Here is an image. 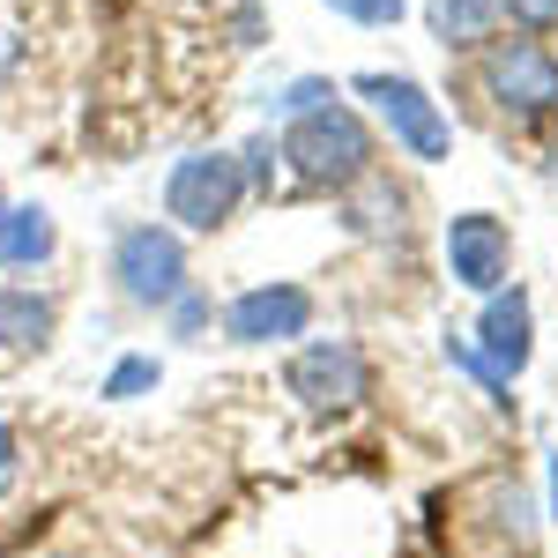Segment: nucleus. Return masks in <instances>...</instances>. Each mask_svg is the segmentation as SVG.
Listing matches in <instances>:
<instances>
[{"mask_svg":"<svg viewBox=\"0 0 558 558\" xmlns=\"http://www.w3.org/2000/svg\"><path fill=\"white\" fill-rule=\"evenodd\" d=\"M276 157H283L305 186H357V179L373 172V134H365V120L336 97V105H320V112L283 120V149H276Z\"/></svg>","mask_w":558,"mask_h":558,"instance_id":"f257e3e1","label":"nucleus"},{"mask_svg":"<svg viewBox=\"0 0 558 558\" xmlns=\"http://www.w3.org/2000/svg\"><path fill=\"white\" fill-rule=\"evenodd\" d=\"M112 283L128 305H172L186 291V239L172 223H120L112 239Z\"/></svg>","mask_w":558,"mask_h":558,"instance_id":"f03ea898","label":"nucleus"},{"mask_svg":"<svg viewBox=\"0 0 558 558\" xmlns=\"http://www.w3.org/2000/svg\"><path fill=\"white\" fill-rule=\"evenodd\" d=\"M239 202H246V172L231 149H194L165 172V216L186 231H223Z\"/></svg>","mask_w":558,"mask_h":558,"instance_id":"7ed1b4c3","label":"nucleus"},{"mask_svg":"<svg viewBox=\"0 0 558 558\" xmlns=\"http://www.w3.org/2000/svg\"><path fill=\"white\" fill-rule=\"evenodd\" d=\"M357 97L380 112L387 134H395L410 157L439 165V157L454 149V128H447V112L432 105V89H425V83H410V75H357Z\"/></svg>","mask_w":558,"mask_h":558,"instance_id":"20e7f679","label":"nucleus"},{"mask_svg":"<svg viewBox=\"0 0 558 558\" xmlns=\"http://www.w3.org/2000/svg\"><path fill=\"white\" fill-rule=\"evenodd\" d=\"M283 380H291V402H305V410H357L365 402V387H373V373H365V350L357 343H305L291 350V365H283Z\"/></svg>","mask_w":558,"mask_h":558,"instance_id":"39448f33","label":"nucleus"},{"mask_svg":"<svg viewBox=\"0 0 558 558\" xmlns=\"http://www.w3.org/2000/svg\"><path fill=\"white\" fill-rule=\"evenodd\" d=\"M484 89H492V105L499 112H514V120H544V112H558V60L544 52V45H492L484 52Z\"/></svg>","mask_w":558,"mask_h":558,"instance_id":"423d86ee","label":"nucleus"},{"mask_svg":"<svg viewBox=\"0 0 558 558\" xmlns=\"http://www.w3.org/2000/svg\"><path fill=\"white\" fill-rule=\"evenodd\" d=\"M305 320H313V291L305 283H254L223 305V336L231 343H299Z\"/></svg>","mask_w":558,"mask_h":558,"instance_id":"0eeeda50","label":"nucleus"},{"mask_svg":"<svg viewBox=\"0 0 558 558\" xmlns=\"http://www.w3.org/2000/svg\"><path fill=\"white\" fill-rule=\"evenodd\" d=\"M507 260H514V246H507V223H499V216L470 209V216L447 223V268H454L462 291L492 299V291L507 283Z\"/></svg>","mask_w":558,"mask_h":558,"instance_id":"6e6552de","label":"nucleus"},{"mask_svg":"<svg viewBox=\"0 0 558 558\" xmlns=\"http://www.w3.org/2000/svg\"><path fill=\"white\" fill-rule=\"evenodd\" d=\"M529 343H536V313H529V291H492L484 299V320H476V357L499 373V380H521L529 373Z\"/></svg>","mask_w":558,"mask_h":558,"instance_id":"1a4fd4ad","label":"nucleus"},{"mask_svg":"<svg viewBox=\"0 0 558 558\" xmlns=\"http://www.w3.org/2000/svg\"><path fill=\"white\" fill-rule=\"evenodd\" d=\"M52 328H60V305L31 291V283H0V350H15V357H38L52 343Z\"/></svg>","mask_w":558,"mask_h":558,"instance_id":"9d476101","label":"nucleus"},{"mask_svg":"<svg viewBox=\"0 0 558 558\" xmlns=\"http://www.w3.org/2000/svg\"><path fill=\"white\" fill-rule=\"evenodd\" d=\"M60 246V223L38 202H8L0 209V268H45Z\"/></svg>","mask_w":558,"mask_h":558,"instance_id":"9b49d317","label":"nucleus"},{"mask_svg":"<svg viewBox=\"0 0 558 558\" xmlns=\"http://www.w3.org/2000/svg\"><path fill=\"white\" fill-rule=\"evenodd\" d=\"M425 23L439 45H484L499 23V0H425Z\"/></svg>","mask_w":558,"mask_h":558,"instance_id":"f8f14e48","label":"nucleus"},{"mask_svg":"<svg viewBox=\"0 0 558 558\" xmlns=\"http://www.w3.org/2000/svg\"><path fill=\"white\" fill-rule=\"evenodd\" d=\"M350 194H357V202H350V223H357V231H395V223H387V216H402V194H395V186H387V179H357V186H350Z\"/></svg>","mask_w":558,"mask_h":558,"instance_id":"ddd939ff","label":"nucleus"},{"mask_svg":"<svg viewBox=\"0 0 558 558\" xmlns=\"http://www.w3.org/2000/svg\"><path fill=\"white\" fill-rule=\"evenodd\" d=\"M165 313H172V336H179V343H194V336L216 320V305H209V291H202V283H186V291H179Z\"/></svg>","mask_w":558,"mask_h":558,"instance_id":"4468645a","label":"nucleus"},{"mask_svg":"<svg viewBox=\"0 0 558 558\" xmlns=\"http://www.w3.org/2000/svg\"><path fill=\"white\" fill-rule=\"evenodd\" d=\"M149 387H157V357H120L112 380H105V402H134V395H149Z\"/></svg>","mask_w":558,"mask_h":558,"instance_id":"2eb2a0df","label":"nucleus"},{"mask_svg":"<svg viewBox=\"0 0 558 558\" xmlns=\"http://www.w3.org/2000/svg\"><path fill=\"white\" fill-rule=\"evenodd\" d=\"M320 105H336V83H320V75H305V83H291L283 97H276V112H283V120H299V112H320Z\"/></svg>","mask_w":558,"mask_h":558,"instance_id":"dca6fc26","label":"nucleus"},{"mask_svg":"<svg viewBox=\"0 0 558 558\" xmlns=\"http://www.w3.org/2000/svg\"><path fill=\"white\" fill-rule=\"evenodd\" d=\"M336 15H350V23H365V31H387V23H402V8L410 0H328Z\"/></svg>","mask_w":558,"mask_h":558,"instance_id":"f3484780","label":"nucleus"},{"mask_svg":"<svg viewBox=\"0 0 558 558\" xmlns=\"http://www.w3.org/2000/svg\"><path fill=\"white\" fill-rule=\"evenodd\" d=\"M447 357H454V365H462V373H470V380L484 387V395H492V402H499V395H507V380H499V373H492V365H484V357H476V343H462V336H447Z\"/></svg>","mask_w":558,"mask_h":558,"instance_id":"a211bd4d","label":"nucleus"},{"mask_svg":"<svg viewBox=\"0 0 558 558\" xmlns=\"http://www.w3.org/2000/svg\"><path fill=\"white\" fill-rule=\"evenodd\" d=\"M239 172H246V194H268L276 186V149L268 142H246L239 149Z\"/></svg>","mask_w":558,"mask_h":558,"instance_id":"6ab92c4d","label":"nucleus"},{"mask_svg":"<svg viewBox=\"0 0 558 558\" xmlns=\"http://www.w3.org/2000/svg\"><path fill=\"white\" fill-rule=\"evenodd\" d=\"M499 8H507L514 23H529V31H551L558 23V0H499Z\"/></svg>","mask_w":558,"mask_h":558,"instance_id":"aec40b11","label":"nucleus"},{"mask_svg":"<svg viewBox=\"0 0 558 558\" xmlns=\"http://www.w3.org/2000/svg\"><path fill=\"white\" fill-rule=\"evenodd\" d=\"M15 476H23V447H15V432H8V417H0V499L15 492Z\"/></svg>","mask_w":558,"mask_h":558,"instance_id":"412c9836","label":"nucleus"},{"mask_svg":"<svg viewBox=\"0 0 558 558\" xmlns=\"http://www.w3.org/2000/svg\"><path fill=\"white\" fill-rule=\"evenodd\" d=\"M15 60H23V45H15V31H0V75H15Z\"/></svg>","mask_w":558,"mask_h":558,"instance_id":"4be33fe9","label":"nucleus"},{"mask_svg":"<svg viewBox=\"0 0 558 558\" xmlns=\"http://www.w3.org/2000/svg\"><path fill=\"white\" fill-rule=\"evenodd\" d=\"M551 514H558V454H551Z\"/></svg>","mask_w":558,"mask_h":558,"instance_id":"5701e85b","label":"nucleus"},{"mask_svg":"<svg viewBox=\"0 0 558 558\" xmlns=\"http://www.w3.org/2000/svg\"><path fill=\"white\" fill-rule=\"evenodd\" d=\"M0 209H8V194H0Z\"/></svg>","mask_w":558,"mask_h":558,"instance_id":"b1692460","label":"nucleus"},{"mask_svg":"<svg viewBox=\"0 0 558 558\" xmlns=\"http://www.w3.org/2000/svg\"><path fill=\"white\" fill-rule=\"evenodd\" d=\"M551 172H558V157H551Z\"/></svg>","mask_w":558,"mask_h":558,"instance_id":"393cba45","label":"nucleus"}]
</instances>
